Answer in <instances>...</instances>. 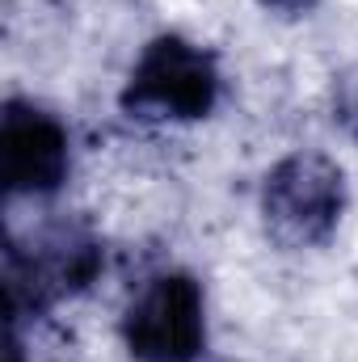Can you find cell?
<instances>
[{
    "mask_svg": "<svg viewBox=\"0 0 358 362\" xmlns=\"http://www.w3.org/2000/svg\"><path fill=\"white\" fill-rule=\"evenodd\" d=\"M224 72L215 51L185 34H156L118 93V105L135 122H202L215 114Z\"/></svg>",
    "mask_w": 358,
    "mask_h": 362,
    "instance_id": "7a4b0ae2",
    "label": "cell"
},
{
    "mask_svg": "<svg viewBox=\"0 0 358 362\" xmlns=\"http://www.w3.org/2000/svg\"><path fill=\"white\" fill-rule=\"evenodd\" d=\"M258 4L274 17H282V21H295V17H308L321 0H258Z\"/></svg>",
    "mask_w": 358,
    "mask_h": 362,
    "instance_id": "8992f818",
    "label": "cell"
},
{
    "mask_svg": "<svg viewBox=\"0 0 358 362\" xmlns=\"http://www.w3.org/2000/svg\"><path fill=\"white\" fill-rule=\"evenodd\" d=\"M122 341L135 362H194L207 354V295L185 270L139 282L122 312Z\"/></svg>",
    "mask_w": 358,
    "mask_h": 362,
    "instance_id": "3957f363",
    "label": "cell"
},
{
    "mask_svg": "<svg viewBox=\"0 0 358 362\" xmlns=\"http://www.w3.org/2000/svg\"><path fill=\"white\" fill-rule=\"evenodd\" d=\"M350 189H346V169L337 156L321 148H295L278 156L262 177L258 211L270 245L282 253H312L325 249L346 215Z\"/></svg>",
    "mask_w": 358,
    "mask_h": 362,
    "instance_id": "6da1fadb",
    "label": "cell"
},
{
    "mask_svg": "<svg viewBox=\"0 0 358 362\" xmlns=\"http://www.w3.org/2000/svg\"><path fill=\"white\" fill-rule=\"evenodd\" d=\"M72 173V135L68 127L34 105V101H4L0 114V177L8 194L47 198Z\"/></svg>",
    "mask_w": 358,
    "mask_h": 362,
    "instance_id": "277c9868",
    "label": "cell"
},
{
    "mask_svg": "<svg viewBox=\"0 0 358 362\" xmlns=\"http://www.w3.org/2000/svg\"><path fill=\"white\" fill-rule=\"evenodd\" d=\"M329 114H333V127L342 135H350L358 144V59L350 68H342L333 76V93H329Z\"/></svg>",
    "mask_w": 358,
    "mask_h": 362,
    "instance_id": "5b68a950",
    "label": "cell"
},
{
    "mask_svg": "<svg viewBox=\"0 0 358 362\" xmlns=\"http://www.w3.org/2000/svg\"><path fill=\"white\" fill-rule=\"evenodd\" d=\"M194 362H224V358H207V354H202V358H194Z\"/></svg>",
    "mask_w": 358,
    "mask_h": 362,
    "instance_id": "52a82bcc",
    "label": "cell"
}]
</instances>
